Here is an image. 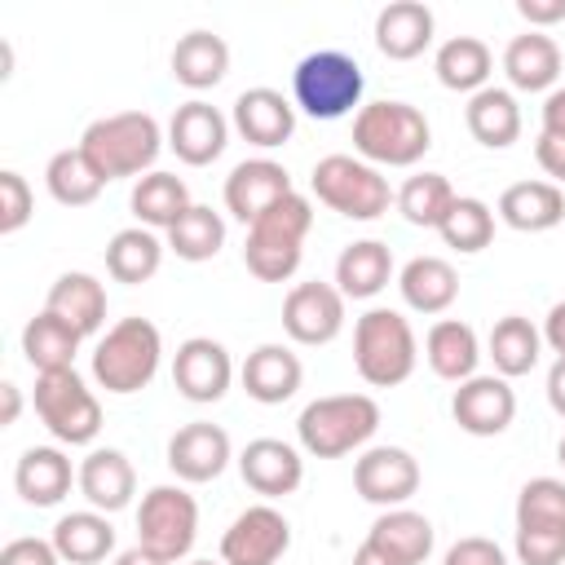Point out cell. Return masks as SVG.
Returning <instances> with one entry per match:
<instances>
[{"label":"cell","mask_w":565,"mask_h":565,"mask_svg":"<svg viewBox=\"0 0 565 565\" xmlns=\"http://www.w3.org/2000/svg\"><path fill=\"white\" fill-rule=\"evenodd\" d=\"M353 150L371 168H415L433 150V128L419 106L380 97L353 115Z\"/></svg>","instance_id":"6da1fadb"},{"label":"cell","mask_w":565,"mask_h":565,"mask_svg":"<svg viewBox=\"0 0 565 565\" xmlns=\"http://www.w3.org/2000/svg\"><path fill=\"white\" fill-rule=\"evenodd\" d=\"M79 150L93 159V168L106 181H119V177L141 181V172H154V159L163 150V128L150 110H115L84 128Z\"/></svg>","instance_id":"7a4b0ae2"},{"label":"cell","mask_w":565,"mask_h":565,"mask_svg":"<svg viewBox=\"0 0 565 565\" xmlns=\"http://www.w3.org/2000/svg\"><path fill=\"white\" fill-rule=\"evenodd\" d=\"M309 230H313V203L305 194H287L282 203H274L256 225H247V243H243L247 274L260 282H287L300 269Z\"/></svg>","instance_id":"3957f363"},{"label":"cell","mask_w":565,"mask_h":565,"mask_svg":"<svg viewBox=\"0 0 565 565\" xmlns=\"http://www.w3.org/2000/svg\"><path fill=\"white\" fill-rule=\"evenodd\" d=\"M375 428H380V402L366 393L313 397L296 419L300 450L313 459H340V455L366 446L375 437Z\"/></svg>","instance_id":"277c9868"},{"label":"cell","mask_w":565,"mask_h":565,"mask_svg":"<svg viewBox=\"0 0 565 565\" xmlns=\"http://www.w3.org/2000/svg\"><path fill=\"white\" fill-rule=\"evenodd\" d=\"M163 362V335L150 318H119L93 349V380L97 388L128 397L141 393Z\"/></svg>","instance_id":"5b68a950"},{"label":"cell","mask_w":565,"mask_h":565,"mask_svg":"<svg viewBox=\"0 0 565 565\" xmlns=\"http://www.w3.org/2000/svg\"><path fill=\"white\" fill-rule=\"evenodd\" d=\"M419 362V340L397 309H366L353 322V366L371 388H397Z\"/></svg>","instance_id":"8992f818"},{"label":"cell","mask_w":565,"mask_h":565,"mask_svg":"<svg viewBox=\"0 0 565 565\" xmlns=\"http://www.w3.org/2000/svg\"><path fill=\"white\" fill-rule=\"evenodd\" d=\"M366 75L358 57L340 49H318L296 62L291 71V106L309 119H344L349 110H362Z\"/></svg>","instance_id":"52a82bcc"},{"label":"cell","mask_w":565,"mask_h":565,"mask_svg":"<svg viewBox=\"0 0 565 565\" xmlns=\"http://www.w3.org/2000/svg\"><path fill=\"white\" fill-rule=\"evenodd\" d=\"M309 190L318 194V203H327L344 221H375L397 199L388 190V177H380V168H371L358 154H327V159H318L313 172H309Z\"/></svg>","instance_id":"ba28073f"},{"label":"cell","mask_w":565,"mask_h":565,"mask_svg":"<svg viewBox=\"0 0 565 565\" xmlns=\"http://www.w3.org/2000/svg\"><path fill=\"white\" fill-rule=\"evenodd\" d=\"M35 415L62 446H88L102 433V402L75 366L35 375Z\"/></svg>","instance_id":"9c48e42d"},{"label":"cell","mask_w":565,"mask_h":565,"mask_svg":"<svg viewBox=\"0 0 565 565\" xmlns=\"http://www.w3.org/2000/svg\"><path fill=\"white\" fill-rule=\"evenodd\" d=\"M199 539V503L185 486H150L137 508V543L159 561L177 565Z\"/></svg>","instance_id":"30bf717a"},{"label":"cell","mask_w":565,"mask_h":565,"mask_svg":"<svg viewBox=\"0 0 565 565\" xmlns=\"http://www.w3.org/2000/svg\"><path fill=\"white\" fill-rule=\"evenodd\" d=\"M291 547V521L274 503L243 508L230 530L221 534V561L225 565H278Z\"/></svg>","instance_id":"8fae6325"},{"label":"cell","mask_w":565,"mask_h":565,"mask_svg":"<svg viewBox=\"0 0 565 565\" xmlns=\"http://www.w3.org/2000/svg\"><path fill=\"white\" fill-rule=\"evenodd\" d=\"M172 384L185 402H221L234 384V358L221 340L212 335H190L177 344V358H172Z\"/></svg>","instance_id":"7c38bea8"},{"label":"cell","mask_w":565,"mask_h":565,"mask_svg":"<svg viewBox=\"0 0 565 565\" xmlns=\"http://www.w3.org/2000/svg\"><path fill=\"white\" fill-rule=\"evenodd\" d=\"M353 490L375 508H406L419 490V463L402 446H366L353 459Z\"/></svg>","instance_id":"4fadbf2b"},{"label":"cell","mask_w":565,"mask_h":565,"mask_svg":"<svg viewBox=\"0 0 565 565\" xmlns=\"http://www.w3.org/2000/svg\"><path fill=\"white\" fill-rule=\"evenodd\" d=\"M282 331L296 344H331L344 331V296L335 282H296L282 300Z\"/></svg>","instance_id":"5bb4252c"},{"label":"cell","mask_w":565,"mask_h":565,"mask_svg":"<svg viewBox=\"0 0 565 565\" xmlns=\"http://www.w3.org/2000/svg\"><path fill=\"white\" fill-rule=\"evenodd\" d=\"M225 146H230V119L212 102L190 97V102H181L172 110V119H168V150L181 163L207 168V163H216L225 154Z\"/></svg>","instance_id":"9a60e30c"},{"label":"cell","mask_w":565,"mask_h":565,"mask_svg":"<svg viewBox=\"0 0 565 565\" xmlns=\"http://www.w3.org/2000/svg\"><path fill=\"white\" fill-rule=\"evenodd\" d=\"M291 190V177L282 163L274 159H243L230 168L225 177V212L238 221V225H256L274 203H282Z\"/></svg>","instance_id":"2e32d148"},{"label":"cell","mask_w":565,"mask_h":565,"mask_svg":"<svg viewBox=\"0 0 565 565\" xmlns=\"http://www.w3.org/2000/svg\"><path fill=\"white\" fill-rule=\"evenodd\" d=\"M450 415L468 437H499L516 419V393L503 375H472L455 388Z\"/></svg>","instance_id":"e0dca14e"},{"label":"cell","mask_w":565,"mask_h":565,"mask_svg":"<svg viewBox=\"0 0 565 565\" xmlns=\"http://www.w3.org/2000/svg\"><path fill=\"white\" fill-rule=\"evenodd\" d=\"M230 459H234V446H230V433L221 424L194 419V424H185V428H177L168 437V468L185 486L216 481L230 468Z\"/></svg>","instance_id":"ac0fdd59"},{"label":"cell","mask_w":565,"mask_h":565,"mask_svg":"<svg viewBox=\"0 0 565 565\" xmlns=\"http://www.w3.org/2000/svg\"><path fill=\"white\" fill-rule=\"evenodd\" d=\"M234 132L260 150H278L291 141L296 132V106L278 93V88H243L234 97V115H230Z\"/></svg>","instance_id":"d6986e66"},{"label":"cell","mask_w":565,"mask_h":565,"mask_svg":"<svg viewBox=\"0 0 565 565\" xmlns=\"http://www.w3.org/2000/svg\"><path fill=\"white\" fill-rule=\"evenodd\" d=\"M238 472L243 481L265 494V499H282V494H296L300 481H305V459L291 441H278V437H256L243 446L238 455Z\"/></svg>","instance_id":"ffe728a7"},{"label":"cell","mask_w":565,"mask_h":565,"mask_svg":"<svg viewBox=\"0 0 565 565\" xmlns=\"http://www.w3.org/2000/svg\"><path fill=\"white\" fill-rule=\"evenodd\" d=\"M238 380H243V393H247L252 402H260V406H282V402L296 397V388H300V380H305V366H300V358H296L287 344H256V349L247 353Z\"/></svg>","instance_id":"44dd1931"},{"label":"cell","mask_w":565,"mask_h":565,"mask_svg":"<svg viewBox=\"0 0 565 565\" xmlns=\"http://www.w3.org/2000/svg\"><path fill=\"white\" fill-rule=\"evenodd\" d=\"M71 486H79V468H71V459L57 446H31L22 450L18 468H13V490L22 494V503L31 508H57Z\"/></svg>","instance_id":"7402d4cb"},{"label":"cell","mask_w":565,"mask_h":565,"mask_svg":"<svg viewBox=\"0 0 565 565\" xmlns=\"http://www.w3.org/2000/svg\"><path fill=\"white\" fill-rule=\"evenodd\" d=\"M437 18L424 0H393L375 13V49L388 62H411L433 44Z\"/></svg>","instance_id":"603a6c76"},{"label":"cell","mask_w":565,"mask_h":565,"mask_svg":"<svg viewBox=\"0 0 565 565\" xmlns=\"http://www.w3.org/2000/svg\"><path fill=\"white\" fill-rule=\"evenodd\" d=\"M79 494L88 499V508H97L106 516L119 512V508H128L132 494H137V472H132L128 455L115 450V446L88 450L79 459Z\"/></svg>","instance_id":"cb8c5ba5"},{"label":"cell","mask_w":565,"mask_h":565,"mask_svg":"<svg viewBox=\"0 0 565 565\" xmlns=\"http://www.w3.org/2000/svg\"><path fill=\"white\" fill-rule=\"evenodd\" d=\"M499 221L516 234H543L565 221V190L552 181H512L499 194Z\"/></svg>","instance_id":"d4e9b609"},{"label":"cell","mask_w":565,"mask_h":565,"mask_svg":"<svg viewBox=\"0 0 565 565\" xmlns=\"http://www.w3.org/2000/svg\"><path fill=\"white\" fill-rule=\"evenodd\" d=\"M503 75L516 93H552L561 79V44L543 31L512 35L503 49Z\"/></svg>","instance_id":"484cf974"},{"label":"cell","mask_w":565,"mask_h":565,"mask_svg":"<svg viewBox=\"0 0 565 565\" xmlns=\"http://www.w3.org/2000/svg\"><path fill=\"white\" fill-rule=\"evenodd\" d=\"M397 291H402L406 309L437 318L459 300V274L446 256H411L397 274Z\"/></svg>","instance_id":"4316f807"},{"label":"cell","mask_w":565,"mask_h":565,"mask_svg":"<svg viewBox=\"0 0 565 565\" xmlns=\"http://www.w3.org/2000/svg\"><path fill=\"white\" fill-rule=\"evenodd\" d=\"M424 358L433 366L437 380H450V384H463L477 375V362H481V340L468 322L459 318H437L424 335Z\"/></svg>","instance_id":"83f0119b"},{"label":"cell","mask_w":565,"mask_h":565,"mask_svg":"<svg viewBox=\"0 0 565 565\" xmlns=\"http://www.w3.org/2000/svg\"><path fill=\"white\" fill-rule=\"evenodd\" d=\"M172 66V79L185 84L190 93H203V88H216L230 71V44L216 35V31H185L168 57Z\"/></svg>","instance_id":"f1b7e54d"},{"label":"cell","mask_w":565,"mask_h":565,"mask_svg":"<svg viewBox=\"0 0 565 565\" xmlns=\"http://www.w3.org/2000/svg\"><path fill=\"white\" fill-rule=\"evenodd\" d=\"M393 278V252L380 238H358L335 256V287L344 300H371Z\"/></svg>","instance_id":"f546056e"},{"label":"cell","mask_w":565,"mask_h":565,"mask_svg":"<svg viewBox=\"0 0 565 565\" xmlns=\"http://www.w3.org/2000/svg\"><path fill=\"white\" fill-rule=\"evenodd\" d=\"M44 309L57 313L62 322H71V327L88 340V335H97L102 322H106V287H102L93 274H84V269H66V274L49 287Z\"/></svg>","instance_id":"4dcf8cb0"},{"label":"cell","mask_w":565,"mask_h":565,"mask_svg":"<svg viewBox=\"0 0 565 565\" xmlns=\"http://www.w3.org/2000/svg\"><path fill=\"white\" fill-rule=\"evenodd\" d=\"M486 358L494 362V375L503 380L530 375L543 358V331L521 313H503L486 335Z\"/></svg>","instance_id":"1f68e13d"},{"label":"cell","mask_w":565,"mask_h":565,"mask_svg":"<svg viewBox=\"0 0 565 565\" xmlns=\"http://www.w3.org/2000/svg\"><path fill=\"white\" fill-rule=\"evenodd\" d=\"M433 71H437L441 88H450V93H468V97H472V93L490 88L494 53H490V44L477 40V35H450V40L437 49Z\"/></svg>","instance_id":"d6a6232c"},{"label":"cell","mask_w":565,"mask_h":565,"mask_svg":"<svg viewBox=\"0 0 565 565\" xmlns=\"http://www.w3.org/2000/svg\"><path fill=\"white\" fill-rule=\"evenodd\" d=\"M463 124H468V132H472L486 150H508V146L521 137V106H516L512 88L490 84V88H481V93L468 97Z\"/></svg>","instance_id":"836d02e7"},{"label":"cell","mask_w":565,"mask_h":565,"mask_svg":"<svg viewBox=\"0 0 565 565\" xmlns=\"http://www.w3.org/2000/svg\"><path fill=\"white\" fill-rule=\"evenodd\" d=\"M49 539H53L57 556L71 561V565H97V561H106V556L115 552V525H110V516L97 512V508L57 516V525H53Z\"/></svg>","instance_id":"e575fe53"},{"label":"cell","mask_w":565,"mask_h":565,"mask_svg":"<svg viewBox=\"0 0 565 565\" xmlns=\"http://www.w3.org/2000/svg\"><path fill=\"white\" fill-rule=\"evenodd\" d=\"M366 543L384 547L388 556H397L402 565H424L428 552H433V521L415 508H384L371 530H366Z\"/></svg>","instance_id":"d590c367"},{"label":"cell","mask_w":565,"mask_h":565,"mask_svg":"<svg viewBox=\"0 0 565 565\" xmlns=\"http://www.w3.org/2000/svg\"><path fill=\"white\" fill-rule=\"evenodd\" d=\"M128 207H132L137 225L168 234L194 203H190V190H185V181H181L177 172H146V177L132 185Z\"/></svg>","instance_id":"8d00e7d4"},{"label":"cell","mask_w":565,"mask_h":565,"mask_svg":"<svg viewBox=\"0 0 565 565\" xmlns=\"http://www.w3.org/2000/svg\"><path fill=\"white\" fill-rule=\"evenodd\" d=\"M79 344H84V335L71 327V322H62L57 313H35L26 327H22V358L31 362V371L35 375H49V371H66V366H75V353H79Z\"/></svg>","instance_id":"74e56055"},{"label":"cell","mask_w":565,"mask_h":565,"mask_svg":"<svg viewBox=\"0 0 565 565\" xmlns=\"http://www.w3.org/2000/svg\"><path fill=\"white\" fill-rule=\"evenodd\" d=\"M163 247H168V243H159L154 230L128 225V230H119V234L106 243V274H110L115 282H128V287L150 282V278L159 274V265H163Z\"/></svg>","instance_id":"f35d334b"},{"label":"cell","mask_w":565,"mask_h":565,"mask_svg":"<svg viewBox=\"0 0 565 565\" xmlns=\"http://www.w3.org/2000/svg\"><path fill=\"white\" fill-rule=\"evenodd\" d=\"M44 185L49 194L62 203V207H88L102 190H106V177L93 168V159L75 146V150H57L49 163H44Z\"/></svg>","instance_id":"ab89813d"},{"label":"cell","mask_w":565,"mask_h":565,"mask_svg":"<svg viewBox=\"0 0 565 565\" xmlns=\"http://www.w3.org/2000/svg\"><path fill=\"white\" fill-rule=\"evenodd\" d=\"M221 247H225V221H221V212H212L207 203H194V207L168 230V252H172L177 260L203 265V260H212Z\"/></svg>","instance_id":"60d3db41"},{"label":"cell","mask_w":565,"mask_h":565,"mask_svg":"<svg viewBox=\"0 0 565 565\" xmlns=\"http://www.w3.org/2000/svg\"><path fill=\"white\" fill-rule=\"evenodd\" d=\"M459 194L450 190V181L441 177V172H415V177H406L402 181V190H397V212L411 221V225H419V230H437L441 221H446V212H450V203H455Z\"/></svg>","instance_id":"b9f144b4"},{"label":"cell","mask_w":565,"mask_h":565,"mask_svg":"<svg viewBox=\"0 0 565 565\" xmlns=\"http://www.w3.org/2000/svg\"><path fill=\"white\" fill-rule=\"evenodd\" d=\"M437 234H441V243L455 247L459 256H477V252H486L490 238H494V212H490V203H481V199H472V194H459V199L450 203L446 221L437 225Z\"/></svg>","instance_id":"7bdbcfd3"},{"label":"cell","mask_w":565,"mask_h":565,"mask_svg":"<svg viewBox=\"0 0 565 565\" xmlns=\"http://www.w3.org/2000/svg\"><path fill=\"white\" fill-rule=\"evenodd\" d=\"M516 530H565V481L530 477L516 494Z\"/></svg>","instance_id":"ee69618b"},{"label":"cell","mask_w":565,"mask_h":565,"mask_svg":"<svg viewBox=\"0 0 565 565\" xmlns=\"http://www.w3.org/2000/svg\"><path fill=\"white\" fill-rule=\"evenodd\" d=\"M31 212H35V194H31L26 177L4 168L0 172V234H18L31 221Z\"/></svg>","instance_id":"f6af8a7d"},{"label":"cell","mask_w":565,"mask_h":565,"mask_svg":"<svg viewBox=\"0 0 565 565\" xmlns=\"http://www.w3.org/2000/svg\"><path fill=\"white\" fill-rule=\"evenodd\" d=\"M512 552L521 565H561L565 561V530H516Z\"/></svg>","instance_id":"bcb514c9"},{"label":"cell","mask_w":565,"mask_h":565,"mask_svg":"<svg viewBox=\"0 0 565 565\" xmlns=\"http://www.w3.org/2000/svg\"><path fill=\"white\" fill-rule=\"evenodd\" d=\"M441 565H508L503 547L494 539H481V534H468L459 543L446 547V561Z\"/></svg>","instance_id":"7dc6e473"},{"label":"cell","mask_w":565,"mask_h":565,"mask_svg":"<svg viewBox=\"0 0 565 565\" xmlns=\"http://www.w3.org/2000/svg\"><path fill=\"white\" fill-rule=\"evenodd\" d=\"M0 565H62L53 539H9L0 547Z\"/></svg>","instance_id":"c3c4849f"},{"label":"cell","mask_w":565,"mask_h":565,"mask_svg":"<svg viewBox=\"0 0 565 565\" xmlns=\"http://www.w3.org/2000/svg\"><path fill=\"white\" fill-rule=\"evenodd\" d=\"M534 159H539V168L552 177V185H565V137L539 132V141H534Z\"/></svg>","instance_id":"681fc988"},{"label":"cell","mask_w":565,"mask_h":565,"mask_svg":"<svg viewBox=\"0 0 565 565\" xmlns=\"http://www.w3.org/2000/svg\"><path fill=\"white\" fill-rule=\"evenodd\" d=\"M516 13L530 22V31L565 22V0H516Z\"/></svg>","instance_id":"f907efd6"},{"label":"cell","mask_w":565,"mask_h":565,"mask_svg":"<svg viewBox=\"0 0 565 565\" xmlns=\"http://www.w3.org/2000/svg\"><path fill=\"white\" fill-rule=\"evenodd\" d=\"M543 344H547L556 358H565V300H556V305L547 309V318H543Z\"/></svg>","instance_id":"816d5d0a"},{"label":"cell","mask_w":565,"mask_h":565,"mask_svg":"<svg viewBox=\"0 0 565 565\" xmlns=\"http://www.w3.org/2000/svg\"><path fill=\"white\" fill-rule=\"evenodd\" d=\"M543 132L565 137V88H552L543 97Z\"/></svg>","instance_id":"f5cc1de1"},{"label":"cell","mask_w":565,"mask_h":565,"mask_svg":"<svg viewBox=\"0 0 565 565\" xmlns=\"http://www.w3.org/2000/svg\"><path fill=\"white\" fill-rule=\"evenodd\" d=\"M547 402H552V411L565 419V358H556L552 371H547Z\"/></svg>","instance_id":"db71d44e"},{"label":"cell","mask_w":565,"mask_h":565,"mask_svg":"<svg viewBox=\"0 0 565 565\" xmlns=\"http://www.w3.org/2000/svg\"><path fill=\"white\" fill-rule=\"evenodd\" d=\"M0 397H4V415H0V424L9 428V424H18V415H22V393H18L13 380H4V384H0Z\"/></svg>","instance_id":"11a10c76"},{"label":"cell","mask_w":565,"mask_h":565,"mask_svg":"<svg viewBox=\"0 0 565 565\" xmlns=\"http://www.w3.org/2000/svg\"><path fill=\"white\" fill-rule=\"evenodd\" d=\"M353 565H402V561H397V556H388L384 547H375V543H366V539H362V547L353 552Z\"/></svg>","instance_id":"9f6ffc18"},{"label":"cell","mask_w":565,"mask_h":565,"mask_svg":"<svg viewBox=\"0 0 565 565\" xmlns=\"http://www.w3.org/2000/svg\"><path fill=\"white\" fill-rule=\"evenodd\" d=\"M115 565H168V561H159L154 552H146V547L137 543V547H128V552H119V556H115Z\"/></svg>","instance_id":"6f0895ef"},{"label":"cell","mask_w":565,"mask_h":565,"mask_svg":"<svg viewBox=\"0 0 565 565\" xmlns=\"http://www.w3.org/2000/svg\"><path fill=\"white\" fill-rule=\"evenodd\" d=\"M556 459H561V468H565V437H561V446H556Z\"/></svg>","instance_id":"680465c9"},{"label":"cell","mask_w":565,"mask_h":565,"mask_svg":"<svg viewBox=\"0 0 565 565\" xmlns=\"http://www.w3.org/2000/svg\"><path fill=\"white\" fill-rule=\"evenodd\" d=\"M190 565H225V561H190Z\"/></svg>","instance_id":"91938a15"}]
</instances>
